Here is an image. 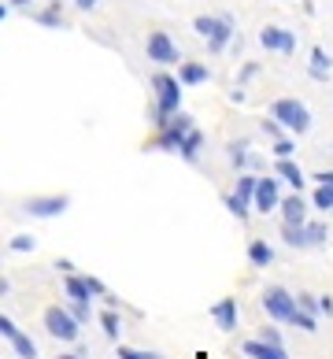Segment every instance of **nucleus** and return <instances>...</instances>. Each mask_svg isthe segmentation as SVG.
<instances>
[{
    "mask_svg": "<svg viewBox=\"0 0 333 359\" xmlns=\"http://www.w3.org/2000/svg\"><path fill=\"white\" fill-rule=\"evenodd\" d=\"M226 156H230V167L241 175V170L252 163V156H248V141H233L230 149H226Z\"/></svg>",
    "mask_w": 333,
    "mask_h": 359,
    "instance_id": "21",
    "label": "nucleus"
},
{
    "mask_svg": "<svg viewBox=\"0 0 333 359\" xmlns=\"http://www.w3.org/2000/svg\"><path fill=\"white\" fill-rule=\"evenodd\" d=\"M86 285H89V292H93V297H108V289H104V282H100V278L97 274H86Z\"/></svg>",
    "mask_w": 333,
    "mask_h": 359,
    "instance_id": "35",
    "label": "nucleus"
},
{
    "mask_svg": "<svg viewBox=\"0 0 333 359\" xmlns=\"http://www.w3.org/2000/svg\"><path fill=\"white\" fill-rule=\"evenodd\" d=\"M74 4L82 8V11H93V8H97V0H74Z\"/></svg>",
    "mask_w": 333,
    "mask_h": 359,
    "instance_id": "41",
    "label": "nucleus"
},
{
    "mask_svg": "<svg viewBox=\"0 0 333 359\" xmlns=\"http://www.w3.org/2000/svg\"><path fill=\"white\" fill-rule=\"evenodd\" d=\"M259 45L266 52H282V56H292L297 52V34L282 30V26H263L259 30Z\"/></svg>",
    "mask_w": 333,
    "mask_h": 359,
    "instance_id": "9",
    "label": "nucleus"
},
{
    "mask_svg": "<svg viewBox=\"0 0 333 359\" xmlns=\"http://www.w3.org/2000/svg\"><path fill=\"white\" fill-rule=\"evenodd\" d=\"M100 326H104V337H108V341H118V330H123V323H118V311H115V308H104V311H100Z\"/></svg>",
    "mask_w": 333,
    "mask_h": 359,
    "instance_id": "22",
    "label": "nucleus"
},
{
    "mask_svg": "<svg viewBox=\"0 0 333 359\" xmlns=\"http://www.w3.org/2000/svg\"><path fill=\"white\" fill-rule=\"evenodd\" d=\"M37 22H41V26H52V30H60V26H63V11H60V4H52V8H45V11H37Z\"/></svg>",
    "mask_w": 333,
    "mask_h": 359,
    "instance_id": "27",
    "label": "nucleus"
},
{
    "mask_svg": "<svg viewBox=\"0 0 333 359\" xmlns=\"http://www.w3.org/2000/svg\"><path fill=\"white\" fill-rule=\"evenodd\" d=\"M245 355H252V359H289L282 344H271V341H263V337L245 341Z\"/></svg>",
    "mask_w": 333,
    "mask_h": 359,
    "instance_id": "14",
    "label": "nucleus"
},
{
    "mask_svg": "<svg viewBox=\"0 0 333 359\" xmlns=\"http://www.w3.org/2000/svg\"><path fill=\"white\" fill-rule=\"evenodd\" d=\"M63 297L67 300H86V304H93L97 297L89 292V285H86V274H63Z\"/></svg>",
    "mask_w": 333,
    "mask_h": 359,
    "instance_id": "15",
    "label": "nucleus"
},
{
    "mask_svg": "<svg viewBox=\"0 0 333 359\" xmlns=\"http://www.w3.org/2000/svg\"><path fill=\"white\" fill-rule=\"evenodd\" d=\"M318 311H326V315H333V300H329V297H318Z\"/></svg>",
    "mask_w": 333,
    "mask_h": 359,
    "instance_id": "40",
    "label": "nucleus"
},
{
    "mask_svg": "<svg viewBox=\"0 0 333 359\" xmlns=\"http://www.w3.org/2000/svg\"><path fill=\"white\" fill-rule=\"evenodd\" d=\"M118 359H159L156 352H141V348H130V344H118Z\"/></svg>",
    "mask_w": 333,
    "mask_h": 359,
    "instance_id": "32",
    "label": "nucleus"
},
{
    "mask_svg": "<svg viewBox=\"0 0 333 359\" xmlns=\"http://www.w3.org/2000/svg\"><path fill=\"white\" fill-rule=\"evenodd\" d=\"M8 19V4H0V22H4Z\"/></svg>",
    "mask_w": 333,
    "mask_h": 359,
    "instance_id": "44",
    "label": "nucleus"
},
{
    "mask_svg": "<svg viewBox=\"0 0 333 359\" xmlns=\"http://www.w3.org/2000/svg\"><path fill=\"white\" fill-rule=\"evenodd\" d=\"M8 248H11V252H19V256H26V252H34V248H37V241H34L30 233H15V237L8 241Z\"/></svg>",
    "mask_w": 333,
    "mask_h": 359,
    "instance_id": "28",
    "label": "nucleus"
},
{
    "mask_svg": "<svg viewBox=\"0 0 333 359\" xmlns=\"http://www.w3.org/2000/svg\"><path fill=\"white\" fill-rule=\"evenodd\" d=\"M278 182H282V178H259V185H256V201H252V204H256L263 215H266V211H274V208H282Z\"/></svg>",
    "mask_w": 333,
    "mask_h": 359,
    "instance_id": "11",
    "label": "nucleus"
},
{
    "mask_svg": "<svg viewBox=\"0 0 333 359\" xmlns=\"http://www.w3.org/2000/svg\"><path fill=\"white\" fill-rule=\"evenodd\" d=\"M292 326L304 330V334H315V330H318L315 315H311V311H300V308H297V315H292Z\"/></svg>",
    "mask_w": 333,
    "mask_h": 359,
    "instance_id": "29",
    "label": "nucleus"
},
{
    "mask_svg": "<svg viewBox=\"0 0 333 359\" xmlns=\"http://www.w3.org/2000/svg\"><path fill=\"white\" fill-rule=\"evenodd\" d=\"M292 152H297V144H292V137H278V141H274V156H278V159H289Z\"/></svg>",
    "mask_w": 333,
    "mask_h": 359,
    "instance_id": "33",
    "label": "nucleus"
},
{
    "mask_svg": "<svg viewBox=\"0 0 333 359\" xmlns=\"http://www.w3.org/2000/svg\"><path fill=\"white\" fill-rule=\"evenodd\" d=\"M282 222H289V226H304L308 222V201L300 196V189L292 193V196H282Z\"/></svg>",
    "mask_w": 333,
    "mask_h": 359,
    "instance_id": "12",
    "label": "nucleus"
},
{
    "mask_svg": "<svg viewBox=\"0 0 333 359\" xmlns=\"http://www.w3.org/2000/svg\"><path fill=\"white\" fill-rule=\"evenodd\" d=\"M0 337H4L8 344H11V348H15L22 359H37V344L30 341V334H22V330L15 326V323H11V318L8 315H0Z\"/></svg>",
    "mask_w": 333,
    "mask_h": 359,
    "instance_id": "10",
    "label": "nucleus"
},
{
    "mask_svg": "<svg viewBox=\"0 0 333 359\" xmlns=\"http://www.w3.org/2000/svg\"><path fill=\"white\" fill-rule=\"evenodd\" d=\"M256 185H259V178H256V175H245V170H241V175H237V196L256 201ZM252 208H256V204H252Z\"/></svg>",
    "mask_w": 333,
    "mask_h": 359,
    "instance_id": "25",
    "label": "nucleus"
},
{
    "mask_svg": "<svg viewBox=\"0 0 333 359\" xmlns=\"http://www.w3.org/2000/svg\"><path fill=\"white\" fill-rule=\"evenodd\" d=\"M196 359H208V355H204V352H200V355H196Z\"/></svg>",
    "mask_w": 333,
    "mask_h": 359,
    "instance_id": "45",
    "label": "nucleus"
},
{
    "mask_svg": "<svg viewBox=\"0 0 333 359\" xmlns=\"http://www.w3.org/2000/svg\"><path fill=\"white\" fill-rule=\"evenodd\" d=\"M311 208H318V211H333V185H315Z\"/></svg>",
    "mask_w": 333,
    "mask_h": 359,
    "instance_id": "26",
    "label": "nucleus"
},
{
    "mask_svg": "<svg viewBox=\"0 0 333 359\" xmlns=\"http://www.w3.org/2000/svg\"><path fill=\"white\" fill-rule=\"evenodd\" d=\"M271 115L278 118V123H282L289 134H308L311 130V111L304 108L300 100H292V97H282V100H274V108H271Z\"/></svg>",
    "mask_w": 333,
    "mask_h": 359,
    "instance_id": "2",
    "label": "nucleus"
},
{
    "mask_svg": "<svg viewBox=\"0 0 333 359\" xmlns=\"http://www.w3.org/2000/svg\"><path fill=\"white\" fill-rule=\"evenodd\" d=\"M67 311H71V315H74V318H78V323H82V326L89 323V315H93V308H89L86 300H67Z\"/></svg>",
    "mask_w": 333,
    "mask_h": 359,
    "instance_id": "30",
    "label": "nucleus"
},
{
    "mask_svg": "<svg viewBox=\"0 0 333 359\" xmlns=\"http://www.w3.org/2000/svg\"><path fill=\"white\" fill-rule=\"evenodd\" d=\"M304 237H308V248H318L326 245V222H304Z\"/></svg>",
    "mask_w": 333,
    "mask_h": 359,
    "instance_id": "24",
    "label": "nucleus"
},
{
    "mask_svg": "<svg viewBox=\"0 0 333 359\" xmlns=\"http://www.w3.org/2000/svg\"><path fill=\"white\" fill-rule=\"evenodd\" d=\"M56 267H60V274H74V263L71 259H56Z\"/></svg>",
    "mask_w": 333,
    "mask_h": 359,
    "instance_id": "39",
    "label": "nucleus"
},
{
    "mask_svg": "<svg viewBox=\"0 0 333 359\" xmlns=\"http://www.w3.org/2000/svg\"><path fill=\"white\" fill-rule=\"evenodd\" d=\"M297 308H300V311H311V315H315V311H318V300L311 297V292H297Z\"/></svg>",
    "mask_w": 333,
    "mask_h": 359,
    "instance_id": "34",
    "label": "nucleus"
},
{
    "mask_svg": "<svg viewBox=\"0 0 333 359\" xmlns=\"http://www.w3.org/2000/svg\"><path fill=\"white\" fill-rule=\"evenodd\" d=\"M189 130H193V115H185V111L170 115V123H167V126H163V130H159V134H156L152 149H159V152H178Z\"/></svg>",
    "mask_w": 333,
    "mask_h": 359,
    "instance_id": "5",
    "label": "nucleus"
},
{
    "mask_svg": "<svg viewBox=\"0 0 333 359\" xmlns=\"http://www.w3.org/2000/svg\"><path fill=\"white\" fill-rule=\"evenodd\" d=\"M259 337H263V341H271V344H282V334H278V326H263V330H259Z\"/></svg>",
    "mask_w": 333,
    "mask_h": 359,
    "instance_id": "36",
    "label": "nucleus"
},
{
    "mask_svg": "<svg viewBox=\"0 0 333 359\" xmlns=\"http://www.w3.org/2000/svg\"><path fill=\"white\" fill-rule=\"evenodd\" d=\"M211 318H215V326L222 334H233L237 330V297H222L215 308H211Z\"/></svg>",
    "mask_w": 333,
    "mask_h": 359,
    "instance_id": "13",
    "label": "nucleus"
},
{
    "mask_svg": "<svg viewBox=\"0 0 333 359\" xmlns=\"http://www.w3.org/2000/svg\"><path fill=\"white\" fill-rule=\"evenodd\" d=\"M329 71H333L329 52H326V48H311V78H315V82H326Z\"/></svg>",
    "mask_w": 333,
    "mask_h": 359,
    "instance_id": "20",
    "label": "nucleus"
},
{
    "mask_svg": "<svg viewBox=\"0 0 333 359\" xmlns=\"http://www.w3.org/2000/svg\"><path fill=\"white\" fill-rule=\"evenodd\" d=\"M248 263H252V267H271V263H274V248L266 241H259V237H256V241H248Z\"/></svg>",
    "mask_w": 333,
    "mask_h": 359,
    "instance_id": "19",
    "label": "nucleus"
},
{
    "mask_svg": "<svg viewBox=\"0 0 333 359\" xmlns=\"http://www.w3.org/2000/svg\"><path fill=\"white\" fill-rule=\"evenodd\" d=\"M26 4H30V0H11V8H26Z\"/></svg>",
    "mask_w": 333,
    "mask_h": 359,
    "instance_id": "43",
    "label": "nucleus"
},
{
    "mask_svg": "<svg viewBox=\"0 0 333 359\" xmlns=\"http://www.w3.org/2000/svg\"><path fill=\"white\" fill-rule=\"evenodd\" d=\"M152 89H156L152 123H156V130H163L170 123V115L182 111V78H175V74H152Z\"/></svg>",
    "mask_w": 333,
    "mask_h": 359,
    "instance_id": "1",
    "label": "nucleus"
},
{
    "mask_svg": "<svg viewBox=\"0 0 333 359\" xmlns=\"http://www.w3.org/2000/svg\"><path fill=\"white\" fill-rule=\"evenodd\" d=\"M200 149H204V134H200V130L193 126L189 134H185V141H182L178 156L185 159V163H196V159H200Z\"/></svg>",
    "mask_w": 333,
    "mask_h": 359,
    "instance_id": "18",
    "label": "nucleus"
},
{
    "mask_svg": "<svg viewBox=\"0 0 333 359\" xmlns=\"http://www.w3.org/2000/svg\"><path fill=\"white\" fill-rule=\"evenodd\" d=\"M263 134L271 137V141H278V137H285V126L278 123V118L271 115V118H263Z\"/></svg>",
    "mask_w": 333,
    "mask_h": 359,
    "instance_id": "31",
    "label": "nucleus"
},
{
    "mask_svg": "<svg viewBox=\"0 0 333 359\" xmlns=\"http://www.w3.org/2000/svg\"><path fill=\"white\" fill-rule=\"evenodd\" d=\"M263 308L271 318H278V323H292V315H297V297L282 285H266L263 289Z\"/></svg>",
    "mask_w": 333,
    "mask_h": 359,
    "instance_id": "6",
    "label": "nucleus"
},
{
    "mask_svg": "<svg viewBox=\"0 0 333 359\" xmlns=\"http://www.w3.org/2000/svg\"><path fill=\"white\" fill-rule=\"evenodd\" d=\"M45 330L56 341H63V344H74L78 341V334H82V323L63 308V304H52V308H45Z\"/></svg>",
    "mask_w": 333,
    "mask_h": 359,
    "instance_id": "4",
    "label": "nucleus"
},
{
    "mask_svg": "<svg viewBox=\"0 0 333 359\" xmlns=\"http://www.w3.org/2000/svg\"><path fill=\"white\" fill-rule=\"evenodd\" d=\"M8 289H11V285L4 282V278H0V297H8Z\"/></svg>",
    "mask_w": 333,
    "mask_h": 359,
    "instance_id": "42",
    "label": "nucleus"
},
{
    "mask_svg": "<svg viewBox=\"0 0 333 359\" xmlns=\"http://www.w3.org/2000/svg\"><path fill=\"white\" fill-rule=\"evenodd\" d=\"M274 170H278V178H282V182L292 185V189H304V182H308V178H304V170H300V163H297L292 156H289V159H278Z\"/></svg>",
    "mask_w": 333,
    "mask_h": 359,
    "instance_id": "16",
    "label": "nucleus"
},
{
    "mask_svg": "<svg viewBox=\"0 0 333 359\" xmlns=\"http://www.w3.org/2000/svg\"><path fill=\"white\" fill-rule=\"evenodd\" d=\"M226 211H230L237 222H245V219H248V211H252V201H245V196L230 193V196H226Z\"/></svg>",
    "mask_w": 333,
    "mask_h": 359,
    "instance_id": "23",
    "label": "nucleus"
},
{
    "mask_svg": "<svg viewBox=\"0 0 333 359\" xmlns=\"http://www.w3.org/2000/svg\"><path fill=\"white\" fill-rule=\"evenodd\" d=\"M256 71H259L256 63H245V71H241V82H248V78H256Z\"/></svg>",
    "mask_w": 333,
    "mask_h": 359,
    "instance_id": "38",
    "label": "nucleus"
},
{
    "mask_svg": "<svg viewBox=\"0 0 333 359\" xmlns=\"http://www.w3.org/2000/svg\"><path fill=\"white\" fill-rule=\"evenodd\" d=\"M178 78H182V86H204L211 78V71L204 67V63H196V60H185L178 67Z\"/></svg>",
    "mask_w": 333,
    "mask_h": 359,
    "instance_id": "17",
    "label": "nucleus"
},
{
    "mask_svg": "<svg viewBox=\"0 0 333 359\" xmlns=\"http://www.w3.org/2000/svg\"><path fill=\"white\" fill-rule=\"evenodd\" d=\"M71 208V196H34V201H26V215L30 219H60L63 211Z\"/></svg>",
    "mask_w": 333,
    "mask_h": 359,
    "instance_id": "8",
    "label": "nucleus"
},
{
    "mask_svg": "<svg viewBox=\"0 0 333 359\" xmlns=\"http://www.w3.org/2000/svg\"><path fill=\"white\" fill-rule=\"evenodd\" d=\"M193 30L204 37L211 52H222L226 45L233 41V22L226 19V15H222V19H215V15H196V19H193Z\"/></svg>",
    "mask_w": 333,
    "mask_h": 359,
    "instance_id": "3",
    "label": "nucleus"
},
{
    "mask_svg": "<svg viewBox=\"0 0 333 359\" xmlns=\"http://www.w3.org/2000/svg\"><path fill=\"white\" fill-rule=\"evenodd\" d=\"M144 52H149V60L152 63H178L182 56H178V45L170 41V34H163V30H152L149 34V41H144Z\"/></svg>",
    "mask_w": 333,
    "mask_h": 359,
    "instance_id": "7",
    "label": "nucleus"
},
{
    "mask_svg": "<svg viewBox=\"0 0 333 359\" xmlns=\"http://www.w3.org/2000/svg\"><path fill=\"white\" fill-rule=\"evenodd\" d=\"M315 182H318V185H333V170H318Z\"/></svg>",
    "mask_w": 333,
    "mask_h": 359,
    "instance_id": "37",
    "label": "nucleus"
}]
</instances>
